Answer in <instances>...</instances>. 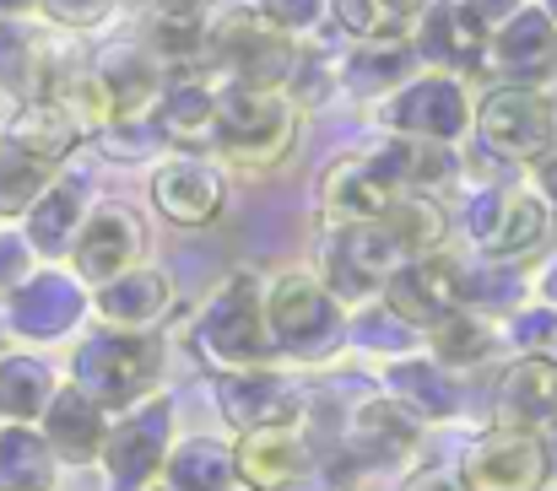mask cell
<instances>
[{"mask_svg": "<svg viewBox=\"0 0 557 491\" xmlns=\"http://www.w3.org/2000/svg\"><path fill=\"white\" fill-rule=\"evenodd\" d=\"M227 476H233V465L211 443H189L169 459V487L174 491H222Z\"/></svg>", "mask_w": 557, "mask_h": 491, "instance_id": "obj_33", "label": "cell"}, {"mask_svg": "<svg viewBox=\"0 0 557 491\" xmlns=\"http://www.w3.org/2000/svg\"><path fill=\"white\" fill-rule=\"evenodd\" d=\"M553 449H557V443H553Z\"/></svg>", "mask_w": 557, "mask_h": 491, "instance_id": "obj_47", "label": "cell"}, {"mask_svg": "<svg viewBox=\"0 0 557 491\" xmlns=\"http://www.w3.org/2000/svg\"><path fill=\"white\" fill-rule=\"evenodd\" d=\"M152 200H158V211H163L169 222H180V227H206V222L222 211L227 189H222V173L211 163H200V158H174L169 167H158Z\"/></svg>", "mask_w": 557, "mask_h": 491, "instance_id": "obj_12", "label": "cell"}, {"mask_svg": "<svg viewBox=\"0 0 557 491\" xmlns=\"http://www.w3.org/2000/svg\"><path fill=\"white\" fill-rule=\"evenodd\" d=\"M547 292H553V298H557V265H553V276H547Z\"/></svg>", "mask_w": 557, "mask_h": 491, "instance_id": "obj_44", "label": "cell"}, {"mask_svg": "<svg viewBox=\"0 0 557 491\" xmlns=\"http://www.w3.org/2000/svg\"><path fill=\"white\" fill-rule=\"evenodd\" d=\"M222 400H227V416L238 421V427H276L282 416H293V394L276 383V378H227L222 383Z\"/></svg>", "mask_w": 557, "mask_h": 491, "instance_id": "obj_29", "label": "cell"}, {"mask_svg": "<svg viewBox=\"0 0 557 491\" xmlns=\"http://www.w3.org/2000/svg\"><path fill=\"white\" fill-rule=\"evenodd\" d=\"M417 49L449 71H471V65H487V22H476L466 5H433L422 16V38Z\"/></svg>", "mask_w": 557, "mask_h": 491, "instance_id": "obj_17", "label": "cell"}, {"mask_svg": "<svg viewBox=\"0 0 557 491\" xmlns=\"http://www.w3.org/2000/svg\"><path fill=\"white\" fill-rule=\"evenodd\" d=\"M163 449H169V405H152V411L125 416V427L103 443V459H109L114 491L141 487V481L163 465Z\"/></svg>", "mask_w": 557, "mask_h": 491, "instance_id": "obj_14", "label": "cell"}, {"mask_svg": "<svg viewBox=\"0 0 557 491\" xmlns=\"http://www.w3.org/2000/svg\"><path fill=\"white\" fill-rule=\"evenodd\" d=\"M384 227L400 238L406 254H422V249H433V243L444 238V211H438L428 194H400V200L389 205Z\"/></svg>", "mask_w": 557, "mask_h": 491, "instance_id": "obj_32", "label": "cell"}, {"mask_svg": "<svg viewBox=\"0 0 557 491\" xmlns=\"http://www.w3.org/2000/svg\"><path fill=\"white\" fill-rule=\"evenodd\" d=\"M87 298H82V281L60 276V270H38L27 276L22 287H11L5 298V325L27 340H60L65 329L82 319Z\"/></svg>", "mask_w": 557, "mask_h": 491, "instance_id": "obj_7", "label": "cell"}, {"mask_svg": "<svg viewBox=\"0 0 557 491\" xmlns=\"http://www.w3.org/2000/svg\"><path fill=\"white\" fill-rule=\"evenodd\" d=\"M487 65H498V76H509L515 87H536L557 76V22L547 11L509 16L487 43Z\"/></svg>", "mask_w": 557, "mask_h": 491, "instance_id": "obj_10", "label": "cell"}, {"mask_svg": "<svg viewBox=\"0 0 557 491\" xmlns=\"http://www.w3.org/2000/svg\"><path fill=\"white\" fill-rule=\"evenodd\" d=\"M141 254V222L125 211V205H103L82 222L76 243H71V260H76V276L82 281H114L125 276V265Z\"/></svg>", "mask_w": 557, "mask_h": 491, "instance_id": "obj_11", "label": "cell"}, {"mask_svg": "<svg viewBox=\"0 0 557 491\" xmlns=\"http://www.w3.org/2000/svg\"><path fill=\"white\" fill-rule=\"evenodd\" d=\"M27 260H33V243L22 232H0V287H22L33 276Z\"/></svg>", "mask_w": 557, "mask_h": 491, "instance_id": "obj_36", "label": "cell"}, {"mask_svg": "<svg viewBox=\"0 0 557 491\" xmlns=\"http://www.w3.org/2000/svg\"><path fill=\"white\" fill-rule=\"evenodd\" d=\"M271 329L287 351L298 356H320L342 340V319L325 298V287H314L309 276H287L271 298Z\"/></svg>", "mask_w": 557, "mask_h": 491, "instance_id": "obj_8", "label": "cell"}, {"mask_svg": "<svg viewBox=\"0 0 557 491\" xmlns=\"http://www.w3.org/2000/svg\"><path fill=\"white\" fill-rule=\"evenodd\" d=\"M82 194H87L82 178H54L38 194V205L27 211V232H22L33 243V254H65L76 243V232H82Z\"/></svg>", "mask_w": 557, "mask_h": 491, "instance_id": "obj_19", "label": "cell"}, {"mask_svg": "<svg viewBox=\"0 0 557 491\" xmlns=\"http://www.w3.org/2000/svg\"><path fill=\"white\" fill-rule=\"evenodd\" d=\"M542 476H547V454L525 432H498L466 459L471 491H536Z\"/></svg>", "mask_w": 557, "mask_h": 491, "instance_id": "obj_13", "label": "cell"}, {"mask_svg": "<svg viewBox=\"0 0 557 491\" xmlns=\"http://www.w3.org/2000/svg\"><path fill=\"white\" fill-rule=\"evenodd\" d=\"M216 147L244 167H271L293 147V109L276 92L233 87L216 98Z\"/></svg>", "mask_w": 557, "mask_h": 491, "instance_id": "obj_3", "label": "cell"}, {"mask_svg": "<svg viewBox=\"0 0 557 491\" xmlns=\"http://www.w3.org/2000/svg\"><path fill=\"white\" fill-rule=\"evenodd\" d=\"M298 470H304V443L293 432H282V427H260L238 449V476L255 491H282Z\"/></svg>", "mask_w": 557, "mask_h": 491, "instance_id": "obj_21", "label": "cell"}, {"mask_svg": "<svg viewBox=\"0 0 557 491\" xmlns=\"http://www.w3.org/2000/svg\"><path fill=\"white\" fill-rule=\"evenodd\" d=\"M38 0H0V16H22V11H33Z\"/></svg>", "mask_w": 557, "mask_h": 491, "instance_id": "obj_42", "label": "cell"}, {"mask_svg": "<svg viewBox=\"0 0 557 491\" xmlns=\"http://www.w3.org/2000/svg\"><path fill=\"white\" fill-rule=\"evenodd\" d=\"M0 491H54V449L33 427H0Z\"/></svg>", "mask_w": 557, "mask_h": 491, "instance_id": "obj_24", "label": "cell"}, {"mask_svg": "<svg viewBox=\"0 0 557 491\" xmlns=\"http://www.w3.org/2000/svg\"><path fill=\"white\" fill-rule=\"evenodd\" d=\"M373 167L400 189V194H411V189H433V184H444L449 178V152L438 147V141H389L379 158H373Z\"/></svg>", "mask_w": 557, "mask_h": 491, "instance_id": "obj_28", "label": "cell"}, {"mask_svg": "<svg viewBox=\"0 0 557 491\" xmlns=\"http://www.w3.org/2000/svg\"><path fill=\"white\" fill-rule=\"evenodd\" d=\"M460 276L449 265H406L389 276V303L400 319H417V325H444L455 319V303H460Z\"/></svg>", "mask_w": 557, "mask_h": 491, "instance_id": "obj_18", "label": "cell"}, {"mask_svg": "<svg viewBox=\"0 0 557 491\" xmlns=\"http://www.w3.org/2000/svg\"><path fill=\"white\" fill-rule=\"evenodd\" d=\"M411 60H417V49L411 43H400V38H389V43H363L352 60H347V81L358 87V92H379V87H395L406 71H411Z\"/></svg>", "mask_w": 557, "mask_h": 491, "instance_id": "obj_31", "label": "cell"}, {"mask_svg": "<svg viewBox=\"0 0 557 491\" xmlns=\"http://www.w3.org/2000/svg\"><path fill=\"white\" fill-rule=\"evenodd\" d=\"M384 125H395L400 136L411 141H455L466 125H471V109H466V92L460 81L449 76H422L411 87H400L384 109Z\"/></svg>", "mask_w": 557, "mask_h": 491, "instance_id": "obj_6", "label": "cell"}, {"mask_svg": "<svg viewBox=\"0 0 557 491\" xmlns=\"http://www.w3.org/2000/svg\"><path fill=\"white\" fill-rule=\"evenodd\" d=\"M152 125H158V136H169V141H180V147L216 141V98H211L200 81H174V87L158 98Z\"/></svg>", "mask_w": 557, "mask_h": 491, "instance_id": "obj_22", "label": "cell"}, {"mask_svg": "<svg viewBox=\"0 0 557 491\" xmlns=\"http://www.w3.org/2000/svg\"><path fill=\"white\" fill-rule=\"evenodd\" d=\"M476 130H482L487 152H498L509 163H542L557 152V92L504 87L482 103Z\"/></svg>", "mask_w": 557, "mask_h": 491, "instance_id": "obj_2", "label": "cell"}, {"mask_svg": "<svg viewBox=\"0 0 557 491\" xmlns=\"http://www.w3.org/2000/svg\"><path fill=\"white\" fill-rule=\"evenodd\" d=\"M44 49L33 38V27H22L16 16H0V92L38 103L44 98Z\"/></svg>", "mask_w": 557, "mask_h": 491, "instance_id": "obj_27", "label": "cell"}, {"mask_svg": "<svg viewBox=\"0 0 557 491\" xmlns=\"http://www.w3.org/2000/svg\"><path fill=\"white\" fill-rule=\"evenodd\" d=\"M504 421H557V356L531 351L525 362H515V373L504 378Z\"/></svg>", "mask_w": 557, "mask_h": 491, "instance_id": "obj_20", "label": "cell"}, {"mask_svg": "<svg viewBox=\"0 0 557 491\" xmlns=\"http://www.w3.org/2000/svg\"><path fill=\"white\" fill-rule=\"evenodd\" d=\"M211 54L238 76V87H260V92H271L276 81H287L298 71V54H293L287 33L276 22L255 16V11L222 16L216 33H211Z\"/></svg>", "mask_w": 557, "mask_h": 491, "instance_id": "obj_4", "label": "cell"}, {"mask_svg": "<svg viewBox=\"0 0 557 491\" xmlns=\"http://www.w3.org/2000/svg\"><path fill=\"white\" fill-rule=\"evenodd\" d=\"M400 200V189L373 167V158H358V163H336L325 173V205L331 216H342L347 227H363V222H384L389 205Z\"/></svg>", "mask_w": 557, "mask_h": 491, "instance_id": "obj_16", "label": "cell"}, {"mask_svg": "<svg viewBox=\"0 0 557 491\" xmlns=\"http://www.w3.org/2000/svg\"><path fill=\"white\" fill-rule=\"evenodd\" d=\"M49 400H54V373L38 356H22V351L0 356V416L27 427V421H44Z\"/></svg>", "mask_w": 557, "mask_h": 491, "instance_id": "obj_23", "label": "cell"}, {"mask_svg": "<svg viewBox=\"0 0 557 491\" xmlns=\"http://www.w3.org/2000/svg\"><path fill=\"white\" fill-rule=\"evenodd\" d=\"M255 5H260V16L276 22L282 33H287V27H309V22L320 16V0H255Z\"/></svg>", "mask_w": 557, "mask_h": 491, "instance_id": "obj_38", "label": "cell"}, {"mask_svg": "<svg viewBox=\"0 0 557 491\" xmlns=\"http://www.w3.org/2000/svg\"><path fill=\"white\" fill-rule=\"evenodd\" d=\"M152 383H158V340H147V335L103 329L76 351V389L87 400H98L103 411L136 405Z\"/></svg>", "mask_w": 557, "mask_h": 491, "instance_id": "obj_1", "label": "cell"}, {"mask_svg": "<svg viewBox=\"0 0 557 491\" xmlns=\"http://www.w3.org/2000/svg\"><path fill=\"white\" fill-rule=\"evenodd\" d=\"M60 27H92V22H103L109 16V5L114 0H38Z\"/></svg>", "mask_w": 557, "mask_h": 491, "instance_id": "obj_37", "label": "cell"}, {"mask_svg": "<svg viewBox=\"0 0 557 491\" xmlns=\"http://www.w3.org/2000/svg\"><path fill=\"white\" fill-rule=\"evenodd\" d=\"M542 189H547V194L557 200V152L547 158V163H542Z\"/></svg>", "mask_w": 557, "mask_h": 491, "instance_id": "obj_41", "label": "cell"}, {"mask_svg": "<svg viewBox=\"0 0 557 491\" xmlns=\"http://www.w3.org/2000/svg\"><path fill=\"white\" fill-rule=\"evenodd\" d=\"M98 309H103L109 325H120V329L152 325V319L169 309V281H163L158 270H125V276L103 281Z\"/></svg>", "mask_w": 557, "mask_h": 491, "instance_id": "obj_26", "label": "cell"}, {"mask_svg": "<svg viewBox=\"0 0 557 491\" xmlns=\"http://www.w3.org/2000/svg\"><path fill=\"white\" fill-rule=\"evenodd\" d=\"M180 5H200V11H206V0H180Z\"/></svg>", "mask_w": 557, "mask_h": 491, "instance_id": "obj_45", "label": "cell"}, {"mask_svg": "<svg viewBox=\"0 0 557 491\" xmlns=\"http://www.w3.org/2000/svg\"><path fill=\"white\" fill-rule=\"evenodd\" d=\"M200 345L216 367H255L265 356V319L249 276H233L200 319Z\"/></svg>", "mask_w": 557, "mask_h": 491, "instance_id": "obj_5", "label": "cell"}, {"mask_svg": "<svg viewBox=\"0 0 557 491\" xmlns=\"http://www.w3.org/2000/svg\"><path fill=\"white\" fill-rule=\"evenodd\" d=\"M487 340H493L487 325H482V319H466V314H455V319L438 325V351H444V356H476Z\"/></svg>", "mask_w": 557, "mask_h": 491, "instance_id": "obj_35", "label": "cell"}, {"mask_svg": "<svg viewBox=\"0 0 557 491\" xmlns=\"http://www.w3.org/2000/svg\"><path fill=\"white\" fill-rule=\"evenodd\" d=\"M417 491H455V487H449V481H422Z\"/></svg>", "mask_w": 557, "mask_h": 491, "instance_id": "obj_43", "label": "cell"}, {"mask_svg": "<svg viewBox=\"0 0 557 491\" xmlns=\"http://www.w3.org/2000/svg\"><path fill=\"white\" fill-rule=\"evenodd\" d=\"M147 38L169 60H195L200 49H211V27H206L200 5H180V0H158V11L147 22Z\"/></svg>", "mask_w": 557, "mask_h": 491, "instance_id": "obj_30", "label": "cell"}, {"mask_svg": "<svg viewBox=\"0 0 557 491\" xmlns=\"http://www.w3.org/2000/svg\"><path fill=\"white\" fill-rule=\"evenodd\" d=\"M60 163L38 158L33 147L0 136V216H27L38 205V194L54 184Z\"/></svg>", "mask_w": 557, "mask_h": 491, "instance_id": "obj_25", "label": "cell"}, {"mask_svg": "<svg viewBox=\"0 0 557 491\" xmlns=\"http://www.w3.org/2000/svg\"><path fill=\"white\" fill-rule=\"evenodd\" d=\"M471 232L487 254L509 260V254H531L547 238V205L520 194V189H493L471 200Z\"/></svg>", "mask_w": 557, "mask_h": 491, "instance_id": "obj_9", "label": "cell"}, {"mask_svg": "<svg viewBox=\"0 0 557 491\" xmlns=\"http://www.w3.org/2000/svg\"><path fill=\"white\" fill-rule=\"evenodd\" d=\"M476 22H509V16H520V0H460Z\"/></svg>", "mask_w": 557, "mask_h": 491, "instance_id": "obj_39", "label": "cell"}, {"mask_svg": "<svg viewBox=\"0 0 557 491\" xmlns=\"http://www.w3.org/2000/svg\"><path fill=\"white\" fill-rule=\"evenodd\" d=\"M395 389H400L406 405H417V411H433V416L449 411V383H444L438 373H428V367H400V373H395Z\"/></svg>", "mask_w": 557, "mask_h": 491, "instance_id": "obj_34", "label": "cell"}, {"mask_svg": "<svg viewBox=\"0 0 557 491\" xmlns=\"http://www.w3.org/2000/svg\"><path fill=\"white\" fill-rule=\"evenodd\" d=\"M44 443L54 449V459L65 465H87L103 454L109 427H103V405L87 400L82 389H54L49 411H44Z\"/></svg>", "mask_w": 557, "mask_h": 491, "instance_id": "obj_15", "label": "cell"}, {"mask_svg": "<svg viewBox=\"0 0 557 491\" xmlns=\"http://www.w3.org/2000/svg\"><path fill=\"white\" fill-rule=\"evenodd\" d=\"M422 0H379V16H417Z\"/></svg>", "mask_w": 557, "mask_h": 491, "instance_id": "obj_40", "label": "cell"}, {"mask_svg": "<svg viewBox=\"0 0 557 491\" xmlns=\"http://www.w3.org/2000/svg\"><path fill=\"white\" fill-rule=\"evenodd\" d=\"M547 11H553V22H557V0H547Z\"/></svg>", "mask_w": 557, "mask_h": 491, "instance_id": "obj_46", "label": "cell"}]
</instances>
